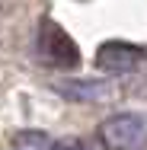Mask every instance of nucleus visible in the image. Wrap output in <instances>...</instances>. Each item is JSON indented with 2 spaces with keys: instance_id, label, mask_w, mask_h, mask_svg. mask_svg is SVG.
I'll list each match as a JSON object with an SVG mask.
<instances>
[{
  "instance_id": "nucleus-1",
  "label": "nucleus",
  "mask_w": 147,
  "mask_h": 150,
  "mask_svg": "<svg viewBox=\"0 0 147 150\" xmlns=\"http://www.w3.org/2000/svg\"><path fill=\"white\" fill-rule=\"evenodd\" d=\"M35 51L51 67H77L80 64V51H77L74 38L61 29L55 19H42L38 35H35Z\"/></svg>"
},
{
  "instance_id": "nucleus-2",
  "label": "nucleus",
  "mask_w": 147,
  "mask_h": 150,
  "mask_svg": "<svg viewBox=\"0 0 147 150\" xmlns=\"http://www.w3.org/2000/svg\"><path fill=\"white\" fill-rule=\"evenodd\" d=\"M99 144L112 150H128V147L147 144V115L121 112V115L106 118L99 125Z\"/></svg>"
},
{
  "instance_id": "nucleus-3",
  "label": "nucleus",
  "mask_w": 147,
  "mask_h": 150,
  "mask_svg": "<svg viewBox=\"0 0 147 150\" xmlns=\"http://www.w3.org/2000/svg\"><path fill=\"white\" fill-rule=\"evenodd\" d=\"M144 61V48L131 42H102L96 51V67L102 74H131Z\"/></svg>"
},
{
  "instance_id": "nucleus-4",
  "label": "nucleus",
  "mask_w": 147,
  "mask_h": 150,
  "mask_svg": "<svg viewBox=\"0 0 147 150\" xmlns=\"http://www.w3.org/2000/svg\"><path fill=\"white\" fill-rule=\"evenodd\" d=\"M64 96L77 99V102H99L109 96V86L106 83H61L58 86Z\"/></svg>"
},
{
  "instance_id": "nucleus-5",
  "label": "nucleus",
  "mask_w": 147,
  "mask_h": 150,
  "mask_svg": "<svg viewBox=\"0 0 147 150\" xmlns=\"http://www.w3.org/2000/svg\"><path fill=\"white\" fill-rule=\"evenodd\" d=\"M13 147H58V141L42 131H19L13 137Z\"/></svg>"
}]
</instances>
